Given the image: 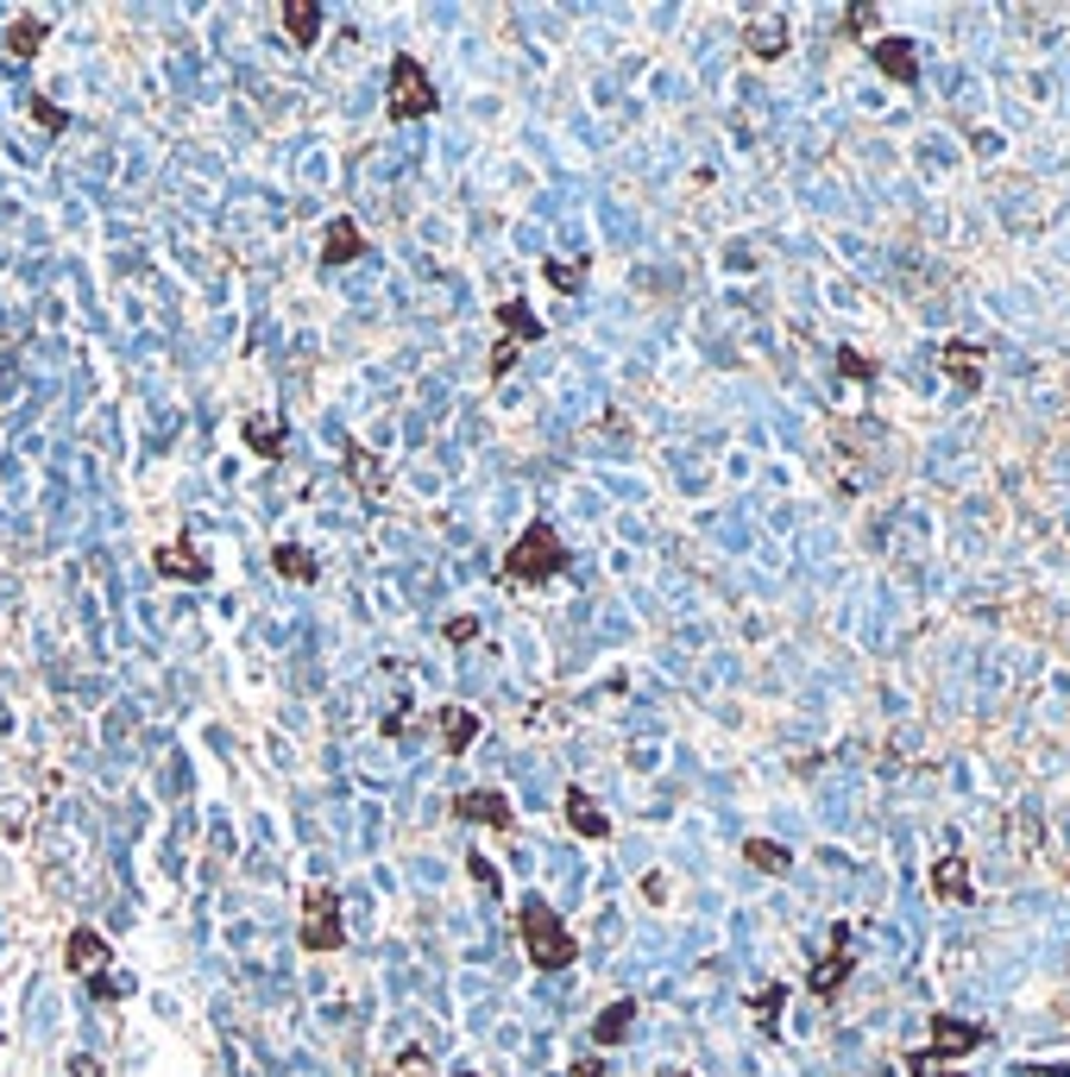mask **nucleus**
I'll return each mask as SVG.
<instances>
[{
	"label": "nucleus",
	"instance_id": "obj_1",
	"mask_svg": "<svg viewBox=\"0 0 1070 1077\" xmlns=\"http://www.w3.org/2000/svg\"><path fill=\"white\" fill-rule=\"evenodd\" d=\"M517 933H523V952L536 971H567V964L580 958V939L561 926V914L542 902V895H529L523 907H517Z\"/></svg>",
	"mask_w": 1070,
	"mask_h": 1077
},
{
	"label": "nucleus",
	"instance_id": "obj_2",
	"mask_svg": "<svg viewBox=\"0 0 1070 1077\" xmlns=\"http://www.w3.org/2000/svg\"><path fill=\"white\" fill-rule=\"evenodd\" d=\"M561 568H567V549H561V536H554L548 517H536V524L510 542V555H505V580H510V587H542V580H554Z\"/></svg>",
	"mask_w": 1070,
	"mask_h": 1077
},
{
	"label": "nucleus",
	"instance_id": "obj_3",
	"mask_svg": "<svg viewBox=\"0 0 1070 1077\" xmlns=\"http://www.w3.org/2000/svg\"><path fill=\"white\" fill-rule=\"evenodd\" d=\"M441 108V95H435V82H428V70L409 51H397L390 58V95H385V114L404 126V120H428Z\"/></svg>",
	"mask_w": 1070,
	"mask_h": 1077
},
{
	"label": "nucleus",
	"instance_id": "obj_4",
	"mask_svg": "<svg viewBox=\"0 0 1070 1077\" xmlns=\"http://www.w3.org/2000/svg\"><path fill=\"white\" fill-rule=\"evenodd\" d=\"M303 945H309V952H340V945H347L340 895H334V888H309V895H303Z\"/></svg>",
	"mask_w": 1070,
	"mask_h": 1077
},
{
	"label": "nucleus",
	"instance_id": "obj_5",
	"mask_svg": "<svg viewBox=\"0 0 1070 1077\" xmlns=\"http://www.w3.org/2000/svg\"><path fill=\"white\" fill-rule=\"evenodd\" d=\"M152 568H157V580H190V587H208V555L195 549L190 536H176V542H157Z\"/></svg>",
	"mask_w": 1070,
	"mask_h": 1077
},
{
	"label": "nucleus",
	"instance_id": "obj_6",
	"mask_svg": "<svg viewBox=\"0 0 1070 1077\" xmlns=\"http://www.w3.org/2000/svg\"><path fill=\"white\" fill-rule=\"evenodd\" d=\"M63 964H70L77 977H95V971H108V964H114V945L101 939L95 926H77V933H70V945H63Z\"/></svg>",
	"mask_w": 1070,
	"mask_h": 1077
},
{
	"label": "nucleus",
	"instance_id": "obj_7",
	"mask_svg": "<svg viewBox=\"0 0 1070 1077\" xmlns=\"http://www.w3.org/2000/svg\"><path fill=\"white\" fill-rule=\"evenodd\" d=\"M435 731H441V750L467 756V750L479 744V731H486V725H479V712H472V705H441V712H435Z\"/></svg>",
	"mask_w": 1070,
	"mask_h": 1077
},
{
	"label": "nucleus",
	"instance_id": "obj_8",
	"mask_svg": "<svg viewBox=\"0 0 1070 1077\" xmlns=\"http://www.w3.org/2000/svg\"><path fill=\"white\" fill-rule=\"evenodd\" d=\"M366 253V234H359V221L353 215H334L328 234H322V265H353V258Z\"/></svg>",
	"mask_w": 1070,
	"mask_h": 1077
},
{
	"label": "nucleus",
	"instance_id": "obj_9",
	"mask_svg": "<svg viewBox=\"0 0 1070 1077\" xmlns=\"http://www.w3.org/2000/svg\"><path fill=\"white\" fill-rule=\"evenodd\" d=\"M454 813L472 825H498V832H510V801L505 794H491V788H472V794H460L454 801Z\"/></svg>",
	"mask_w": 1070,
	"mask_h": 1077
},
{
	"label": "nucleus",
	"instance_id": "obj_10",
	"mask_svg": "<svg viewBox=\"0 0 1070 1077\" xmlns=\"http://www.w3.org/2000/svg\"><path fill=\"white\" fill-rule=\"evenodd\" d=\"M561 806H567V825H573L580 839H604V832H611V820H604L599 806H592V794H585V788H567Z\"/></svg>",
	"mask_w": 1070,
	"mask_h": 1077
},
{
	"label": "nucleus",
	"instance_id": "obj_11",
	"mask_svg": "<svg viewBox=\"0 0 1070 1077\" xmlns=\"http://www.w3.org/2000/svg\"><path fill=\"white\" fill-rule=\"evenodd\" d=\"M277 13H284V32H291V44H303V51H309V44L322 39V7H315V0H284Z\"/></svg>",
	"mask_w": 1070,
	"mask_h": 1077
},
{
	"label": "nucleus",
	"instance_id": "obj_12",
	"mask_svg": "<svg viewBox=\"0 0 1070 1077\" xmlns=\"http://www.w3.org/2000/svg\"><path fill=\"white\" fill-rule=\"evenodd\" d=\"M246 448L258 454V460H277L284 454V416H246Z\"/></svg>",
	"mask_w": 1070,
	"mask_h": 1077
},
{
	"label": "nucleus",
	"instance_id": "obj_13",
	"mask_svg": "<svg viewBox=\"0 0 1070 1077\" xmlns=\"http://www.w3.org/2000/svg\"><path fill=\"white\" fill-rule=\"evenodd\" d=\"M347 479H353L359 491H366V498H385V467H378V454H371V448H359V441L347 448Z\"/></svg>",
	"mask_w": 1070,
	"mask_h": 1077
},
{
	"label": "nucleus",
	"instance_id": "obj_14",
	"mask_svg": "<svg viewBox=\"0 0 1070 1077\" xmlns=\"http://www.w3.org/2000/svg\"><path fill=\"white\" fill-rule=\"evenodd\" d=\"M44 39H51V26H44L39 13H26V20L7 26V51H13V58H39Z\"/></svg>",
	"mask_w": 1070,
	"mask_h": 1077
},
{
	"label": "nucleus",
	"instance_id": "obj_15",
	"mask_svg": "<svg viewBox=\"0 0 1070 1077\" xmlns=\"http://www.w3.org/2000/svg\"><path fill=\"white\" fill-rule=\"evenodd\" d=\"M498 322H505L510 347H523V341H542V322L529 315V303H523V296H510V303H498Z\"/></svg>",
	"mask_w": 1070,
	"mask_h": 1077
},
{
	"label": "nucleus",
	"instance_id": "obj_16",
	"mask_svg": "<svg viewBox=\"0 0 1070 1077\" xmlns=\"http://www.w3.org/2000/svg\"><path fill=\"white\" fill-rule=\"evenodd\" d=\"M630 1020H636V1002H630V996H623V1002H611V1008H604V1015L592 1020V1039H599V1046H618V1039L630 1034Z\"/></svg>",
	"mask_w": 1070,
	"mask_h": 1077
},
{
	"label": "nucleus",
	"instance_id": "obj_17",
	"mask_svg": "<svg viewBox=\"0 0 1070 1077\" xmlns=\"http://www.w3.org/2000/svg\"><path fill=\"white\" fill-rule=\"evenodd\" d=\"M272 568L284 573V580H303V587H309V580H315V555H303L296 542H277V549H272Z\"/></svg>",
	"mask_w": 1070,
	"mask_h": 1077
},
{
	"label": "nucleus",
	"instance_id": "obj_18",
	"mask_svg": "<svg viewBox=\"0 0 1070 1077\" xmlns=\"http://www.w3.org/2000/svg\"><path fill=\"white\" fill-rule=\"evenodd\" d=\"M542 272H548L554 291H580V284H585V258H548Z\"/></svg>",
	"mask_w": 1070,
	"mask_h": 1077
},
{
	"label": "nucleus",
	"instance_id": "obj_19",
	"mask_svg": "<svg viewBox=\"0 0 1070 1077\" xmlns=\"http://www.w3.org/2000/svg\"><path fill=\"white\" fill-rule=\"evenodd\" d=\"M441 637H448V643H472V637H479V618H448Z\"/></svg>",
	"mask_w": 1070,
	"mask_h": 1077
},
{
	"label": "nucleus",
	"instance_id": "obj_20",
	"mask_svg": "<svg viewBox=\"0 0 1070 1077\" xmlns=\"http://www.w3.org/2000/svg\"><path fill=\"white\" fill-rule=\"evenodd\" d=\"M750 863H762V870H787V851H775V844H750Z\"/></svg>",
	"mask_w": 1070,
	"mask_h": 1077
},
{
	"label": "nucleus",
	"instance_id": "obj_21",
	"mask_svg": "<svg viewBox=\"0 0 1070 1077\" xmlns=\"http://www.w3.org/2000/svg\"><path fill=\"white\" fill-rule=\"evenodd\" d=\"M32 114H39L44 126H58V133H63V126H70V114H63V108H51V101H32Z\"/></svg>",
	"mask_w": 1070,
	"mask_h": 1077
},
{
	"label": "nucleus",
	"instance_id": "obj_22",
	"mask_svg": "<svg viewBox=\"0 0 1070 1077\" xmlns=\"http://www.w3.org/2000/svg\"><path fill=\"white\" fill-rule=\"evenodd\" d=\"M510 366H517V347H510V341H505V347L491 353V378H505V373H510Z\"/></svg>",
	"mask_w": 1070,
	"mask_h": 1077
},
{
	"label": "nucleus",
	"instance_id": "obj_23",
	"mask_svg": "<svg viewBox=\"0 0 1070 1077\" xmlns=\"http://www.w3.org/2000/svg\"><path fill=\"white\" fill-rule=\"evenodd\" d=\"M70 1077H101V1058L77 1053V1058H70Z\"/></svg>",
	"mask_w": 1070,
	"mask_h": 1077
},
{
	"label": "nucleus",
	"instance_id": "obj_24",
	"mask_svg": "<svg viewBox=\"0 0 1070 1077\" xmlns=\"http://www.w3.org/2000/svg\"><path fill=\"white\" fill-rule=\"evenodd\" d=\"M573 1077H604V1065H599V1058H580V1065H573Z\"/></svg>",
	"mask_w": 1070,
	"mask_h": 1077
},
{
	"label": "nucleus",
	"instance_id": "obj_25",
	"mask_svg": "<svg viewBox=\"0 0 1070 1077\" xmlns=\"http://www.w3.org/2000/svg\"><path fill=\"white\" fill-rule=\"evenodd\" d=\"M655 1077H693V1071H655Z\"/></svg>",
	"mask_w": 1070,
	"mask_h": 1077
},
{
	"label": "nucleus",
	"instance_id": "obj_26",
	"mask_svg": "<svg viewBox=\"0 0 1070 1077\" xmlns=\"http://www.w3.org/2000/svg\"><path fill=\"white\" fill-rule=\"evenodd\" d=\"M454 1077H479V1071H454Z\"/></svg>",
	"mask_w": 1070,
	"mask_h": 1077
}]
</instances>
